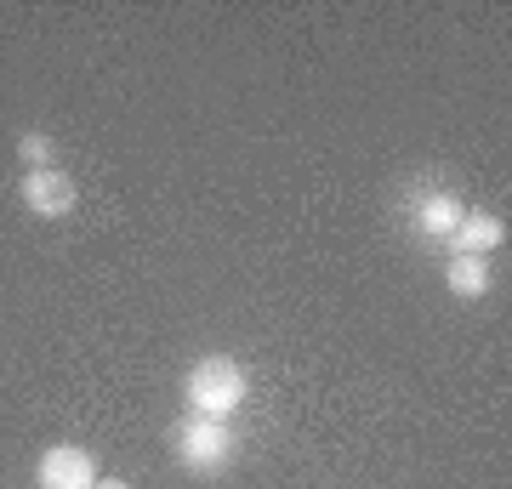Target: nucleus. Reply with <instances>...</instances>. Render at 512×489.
<instances>
[{"mask_svg":"<svg viewBox=\"0 0 512 489\" xmlns=\"http://www.w3.org/2000/svg\"><path fill=\"white\" fill-rule=\"evenodd\" d=\"M245 393H251V376H245V364L228 359V353H211V359H200L194 370H188L183 381V399L194 416H211V421H228L245 404Z\"/></svg>","mask_w":512,"mask_h":489,"instance_id":"1","label":"nucleus"},{"mask_svg":"<svg viewBox=\"0 0 512 489\" xmlns=\"http://www.w3.org/2000/svg\"><path fill=\"white\" fill-rule=\"evenodd\" d=\"M171 455H177V467L194 472V478H217V472L234 467L239 455V438L228 421H211V416H188L171 427Z\"/></svg>","mask_w":512,"mask_h":489,"instance_id":"2","label":"nucleus"},{"mask_svg":"<svg viewBox=\"0 0 512 489\" xmlns=\"http://www.w3.org/2000/svg\"><path fill=\"white\" fill-rule=\"evenodd\" d=\"M18 200H23V211H29V217L63 222L74 211V200H80V188H74L69 171H57V165H52V171H23Z\"/></svg>","mask_w":512,"mask_h":489,"instance_id":"3","label":"nucleus"},{"mask_svg":"<svg viewBox=\"0 0 512 489\" xmlns=\"http://www.w3.org/2000/svg\"><path fill=\"white\" fill-rule=\"evenodd\" d=\"M103 472H97V455L80 450V444H52V450L35 461V489H92Z\"/></svg>","mask_w":512,"mask_h":489,"instance_id":"4","label":"nucleus"},{"mask_svg":"<svg viewBox=\"0 0 512 489\" xmlns=\"http://www.w3.org/2000/svg\"><path fill=\"white\" fill-rule=\"evenodd\" d=\"M507 245V222L495 217V211H467L456 222V234H450V251L456 256H490Z\"/></svg>","mask_w":512,"mask_h":489,"instance_id":"5","label":"nucleus"},{"mask_svg":"<svg viewBox=\"0 0 512 489\" xmlns=\"http://www.w3.org/2000/svg\"><path fill=\"white\" fill-rule=\"evenodd\" d=\"M461 217H467V211H461V200L450 188H427L416 200V234H427V239H450Z\"/></svg>","mask_w":512,"mask_h":489,"instance_id":"6","label":"nucleus"},{"mask_svg":"<svg viewBox=\"0 0 512 489\" xmlns=\"http://www.w3.org/2000/svg\"><path fill=\"white\" fill-rule=\"evenodd\" d=\"M444 285H450V296H461V302L490 296V256H450Z\"/></svg>","mask_w":512,"mask_h":489,"instance_id":"7","label":"nucleus"},{"mask_svg":"<svg viewBox=\"0 0 512 489\" xmlns=\"http://www.w3.org/2000/svg\"><path fill=\"white\" fill-rule=\"evenodd\" d=\"M18 165H23V171H52V165H57V143L46 137V131H23V137H18Z\"/></svg>","mask_w":512,"mask_h":489,"instance_id":"8","label":"nucleus"},{"mask_svg":"<svg viewBox=\"0 0 512 489\" xmlns=\"http://www.w3.org/2000/svg\"><path fill=\"white\" fill-rule=\"evenodd\" d=\"M92 489H131V484H126V478H97Z\"/></svg>","mask_w":512,"mask_h":489,"instance_id":"9","label":"nucleus"}]
</instances>
